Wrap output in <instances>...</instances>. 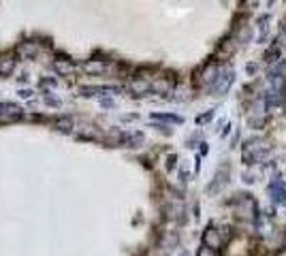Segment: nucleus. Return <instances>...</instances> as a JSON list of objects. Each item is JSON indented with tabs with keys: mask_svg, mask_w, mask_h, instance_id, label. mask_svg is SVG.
Returning <instances> with one entry per match:
<instances>
[{
	"mask_svg": "<svg viewBox=\"0 0 286 256\" xmlns=\"http://www.w3.org/2000/svg\"><path fill=\"white\" fill-rule=\"evenodd\" d=\"M233 79H235V73H233L231 68L222 70V73H218L216 82H214V86H212V90H214V92H218V94H224V92L228 90V88H231Z\"/></svg>",
	"mask_w": 286,
	"mask_h": 256,
	"instance_id": "1",
	"label": "nucleus"
},
{
	"mask_svg": "<svg viewBox=\"0 0 286 256\" xmlns=\"http://www.w3.org/2000/svg\"><path fill=\"white\" fill-rule=\"evenodd\" d=\"M203 246H205V248H212L214 252H216L218 248L222 246L220 230L214 226V224H208V228H205V233H203Z\"/></svg>",
	"mask_w": 286,
	"mask_h": 256,
	"instance_id": "2",
	"label": "nucleus"
},
{
	"mask_svg": "<svg viewBox=\"0 0 286 256\" xmlns=\"http://www.w3.org/2000/svg\"><path fill=\"white\" fill-rule=\"evenodd\" d=\"M269 192H272L274 201L278 205H286V184L282 180H274L272 186H269Z\"/></svg>",
	"mask_w": 286,
	"mask_h": 256,
	"instance_id": "3",
	"label": "nucleus"
},
{
	"mask_svg": "<svg viewBox=\"0 0 286 256\" xmlns=\"http://www.w3.org/2000/svg\"><path fill=\"white\" fill-rule=\"evenodd\" d=\"M226 180H228V169H226V166H220V169L216 171V178H214V182L208 186V192H212V194H216V192H220V190H222V186L226 184Z\"/></svg>",
	"mask_w": 286,
	"mask_h": 256,
	"instance_id": "4",
	"label": "nucleus"
},
{
	"mask_svg": "<svg viewBox=\"0 0 286 256\" xmlns=\"http://www.w3.org/2000/svg\"><path fill=\"white\" fill-rule=\"evenodd\" d=\"M54 68H56V73L58 75H70L73 73V62L66 60V58H58V60H54Z\"/></svg>",
	"mask_w": 286,
	"mask_h": 256,
	"instance_id": "5",
	"label": "nucleus"
},
{
	"mask_svg": "<svg viewBox=\"0 0 286 256\" xmlns=\"http://www.w3.org/2000/svg\"><path fill=\"white\" fill-rule=\"evenodd\" d=\"M122 143L124 146H128V148H139L143 143V132H124Z\"/></svg>",
	"mask_w": 286,
	"mask_h": 256,
	"instance_id": "6",
	"label": "nucleus"
},
{
	"mask_svg": "<svg viewBox=\"0 0 286 256\" xmlns=\"http://www.w3.org/2000/svg\"><path fill=\"white\" fill-rule=\"evenodd\" d=\"M36 45L34 43H22L20 47H18V58H24V60H26V58H34V56H36Z\"/></svg>",
	"mask_w": 286,
	"mask_h": 256,
	"instance_id": "7",
	"label": "nucleus"
},
{
	"mask_svg": "<svg viewBox=\"0 0 286 256\" xmlns=\"http://www.w3.org/2000/svg\"><path fill=\"white\" fill-rule=\"evenodd\" d=\"M15 68V58L13 56H4L2 60H0V77H9Z\"/></svg>",
	"mask_w": 286,
	"mask_h": 256,
	"instance_id": "8",
	"label": "nucleus"
},
{
	"mask_svg": "<svg viewBox=\"0 0 286 256\" xmlns=\"http://www.w3.org/2000/svg\"><path fill=\"white\" fill-rule=\"evenodd\" d=\"M128 88H130L132 94H143V92H150V90H152V88H150V84L143 82V79H132V82L128 84Z\"/></svg>",
	"mask_w": 286,
	"mask_h": 256,
	"instance_id": "9",
	"label": "nucleus"
},
{
	"mask_svg": "<svg viewBox=\"0 0 286 256\" xmlns=\"http://www.w3.org/2000/svg\"><path fill=\"white\" fill-rule=\"evenodd\" d=\"M152 120H158V122H171V124L184 122V118L182 116H173V114H152Z\"/></svg>",
	"mask_w": 286,
	"mask_h": 256,
	"instance_id": "10",
	"label": "nucleus"
},
{
	"mask_svg": "<svg viewBox=\"0 0 286 256\" xmlns=\"http://www.w3.org/2000/svg\"><path fill=\"white\" fill-rule=\"evenodd\" d=\"M280 54H282V45L276 41V43L265 52V60H267V62H276V60H280Z\"/></svg>",
	"mask_w": 286,
	"mask_h": 256,
	"instance_id": "11",
	"label": "nucleus"
},
{
	"mask_svg": "<svg viewBox=\"0 0 286 256\" xmlns=\"http://www.w3.org/2000/svg\"><path fill=\"white\" fill-rule=\"evenodd\" d=\"M84 68H86V73H102L105 70V62L102 60H90V62H86L84 64Z\"/></svg>",
	"mask_w": 286,
	"mask_h": 256,
	"instance_id": "12",
	"label": "nucleus"
},
{
	"mask_svg": "<svg viewBox=\"0 0 286 256\" xmlns=\"http://www.w3.org/2000/svg\"><path fill=\"white\" fill-rule=\"evenodd\" d=\"M0 111L9 114L11 118H18V116L22 114V107H20V105H15V102H2V105H0Z\"/></svg>",
	"mask_w": 286,
	"mask_h": 256,
	"instance_id": "13",
	"label": "nucleus"
},
{
	"mask_svg": "<svg viewBox=\"0 0 286 256\" xmlns=\"http://www.w3.org/2000/svg\"><path fill=\"white\" fill-rule=\"evenodd\" d=\"M56 128H60V130L68 132L70 128H73V120H70V118H58V120H56Z\"/></svg>",
	"mask_w": 286,
	"mask_h": 256,
	"instance_id": "14",
	"label": "nucleus"
},
{
	"mask_svg": "<svg viewBox=\"0 0 286 256\" xmlns=\"http://www.w3.org/2000/svg\"><path fill=\"white\" fill-rule=\"evenodd\" d=\"M267 24H269V15L258 20V41H263V38L267 36Z\"/></svg>",
	"mask_w": 286,
	"mask_h": 256,
	"instance_id": "15",
	"label": "nucleus"
},
{
	"mask_svg": "<svg viewBox=\"0 0 286 256\" xmlns=\"http://www.w3.org/2000/svg\"><path fill=\"white\" fill-rule=\"evenodd\" d=\"M196 256H216V252H214L212 248L201 246V248H198V252H196Z\"/></svg>",
	"mask_w": 286,
	"mask_h": 256,
	"instance_id": "16",
	"label": "nucleus"
},
{
	"mask_svg": "<svg viewBox=\"0 0 286 256\" xmlns=\"http://www.w3.org/2000/svg\"><path fill=\"white\" fill-rule=\"evenodd\" d=\"M212 118H214V111H208V114L198 116V118H196V122H198V124H203V122H208V120H212Z\"/></svg>",
	"mask_w": 286,
	"mask_h": 256,
	"instance_id": "17",
	"label": "nucleus"
},
{
	"mask_svg": "<svg viewBox=\"0 0 286 256\" xmlns=\"http://www.w3.org/2000/svg\"><path fill=\"white\" fill-rule=\"evenodd\" d=\"M176 160H178V156H169V162H166V166L173 169V166H176Z\"/></svg>",
	"mask_w": 286,
	"mask_h": 256,
	"instance_id": "18",
	"label": "nucleus"
},
{
	"mask_svg": "<svg viewBox=\"0 0 286 256\" xmlns=\"http://www.w3.org/2000/svg\"><path fill=\"white\" fill-rule=\"evenodd\" d=\"M276 256H286V248H282V250H278V254Z\"/></svg>",
	"mask_w": 286,
	"mask_h": 256,
	"instance_id": "19",
	"label": "nucleus"
},
{
	"mask_svg": "<svg viewBox=\"0 0 286 256\" xmlns=\"http://www.w3.org/2000/svg\"><path fill=\"white\" fill-rule=\"evenodd\" d=\"M182 256H188V254H182Z\"/></svg>",
	"mask_w": 286,
	"mask_h": 256,
	"instance_id": "20",
	"label": "nucleus"
}]
</instances>
